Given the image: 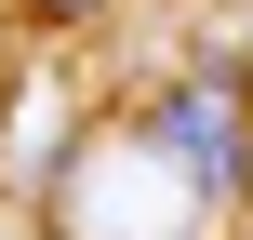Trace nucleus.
<instances>
[{
    "instance_id": "obj_1",
    "label": "nucleus",
    "mask_w": 253,
    "mask_h": 240,
    "mask_svg": "<svg viewBox=\"0 0 253 240\" xmlns=\"http://www.w3.org/2000/svg\"><path fill=\"white\" fill-rule=\"evenodd\" d=\"M133 134H147V160H160V174H187L200 200H253V80H240V67L160 80Z\"/></svg>"
},
{
    "instance_id": "obj_2",
    "label": "nucleus",
    "mask_w": 253,
    "mask_h": 240,
    "mask_svg": "<svg viewBox=\"0 0 253 240\" xmlns=\"http://www.w3.org/2000/svg\"><path fill=\"white\" fill-rule=\"evenodd\" d=\"M107 0H27V27H93Z\"/></svg>"
},
{
    "instance_id": "obj_3",
    "label": "nucleus",
    "mask_w": 253,
    "mask_h": 240,
    "mask_svg": "<svg viewBox=\"0 0 253 240\" xmlns=\"http://www.w3.org/2000/svg\"><path fill=\"white\" fill-rule=\"evenodd\" d=\"M240 240H253V227H240Z\"/></svg>"
}]
</instances>
